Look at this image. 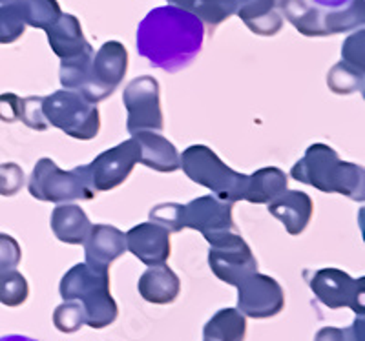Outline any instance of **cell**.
<instances>
[{
  "instance_id": "6da1fadb",
  "label": "cell",
  "mask_w": 365,
  "mask_h": 341,
  "mask_svg": "<svg viewBox=\"0 0 365 341\" xmlns=\"http://www.w3.org/2000/svg\"><path fill=\"white\" fill-rule=\"evenodd\" d=\"M205 26L200 19L175 6L155 8L137 28V51L154 66L178 71L203 48Z\"/></svg>"
},
{
  "instance_id": "7a4b0ae2",
  "label": "cell",
  "mask_w": 365,
  "mask_h": 341,
  "mask_svg": "<svg viewBox=\"0 0 365 341\" xmlns=\"http://www.w3.org/2000/svg\"><path fill=\"white\" fill-rule=\"evenodd\" d=\"M292 179L327 194H341L353 201L365 199V172L354 162L341 161L340 155L324 142L311 145L291 170Z\"/></svg>"
},
{
  "instance_id": "3957f363",
  "label": "cell",
  "mask_w": 365,
  "mask_h": 341,
  "mask_svg": "<svg viewBox=\"0 0 365 341\" xmlns=\"http://www.w3.org/2000/svg\"><path fill=\"white\" fill-rule=\"evenodd\" d=\"M58 292L64 301H79L83 305L84 325L91 329H104L117 320L119 310L110 294L108 271L79 263L63 276Z\"/></svg>"
},
{
  "instance_id": "277c9868",
  "label": "cell",
  "mask_w": 365,
  "mask_h": 341,
  "mask_svg": "<svg viewBox=\"0 0 365 341\" xmlns=\"http://www.w3.org/2000/svg\"><path fill=\"white\" fill-rule=\"evenodd\" d=\"M279 11L305 37H327L361 28L365 2L353 0L338 9L322 8L311 0H279Z\"/></svg>"
},
{
  "instance_id": "5b68a950",
  "label": "cell",
  "mask_w": 365,
  "mask_h": 341,
  "mask_svg": "<svg viewBox=\"0 0 365 341\" xmlns=\"http://www.w3.org/2000/svg\"><path fill=\"white\" fill-rule=\"evenodd\" d=\"M179 168H182L188 179L208 188L217 199L228 203L245 201L249 175L237 174L227 167L208 146L195 145L179 154Z\"/></svg>"
},
{
  "instance_id": "8992f818",
  "label": "cell",
  "mask_w": 365,
  "mask_h": 341,
  "mask_svg": "<svg viewBox=\"0 0 365 341\" xmlns=\"http://www.w3.org/2000/svg\"><path fill=\"white\" fill-rule=\"evenodd\" d=\"M42 115L48 126L58 128L79 141L97 137L101 130V115L97 105L71 90H58L42 97Z\"/></svg>"
},
{
  "instance_id": "52a82bcc",
  "label": "cell",
  "mask_w": 365,
  "mask_h": 341,
  "mask_svg": "<svg viewBox=\"0 0 365 341\" xmlns=\"http://www.w3.org/2000/svg\"><path fill=\"white\" fill-rule=\"evenodd\" d=\"M29 194L44 203H70V201H91L97 192L88 184L77 168L66 172L55 164L51 159L42 157L37 161L29 175Z\"/></svg>"
},
{
  "instance_id": "ba28073f",
  "label": "cell",
  "mask_w": 365,
  "mask_h": 341,
  "mask_svg": "<svg viewBox=\"0 0 365 341\" xmlns=\"http://www.w3.org/2000/svg\"><path fill=\"white\" fill-rule=\"evenodd\" d=\"M128 68V51L117 41L104 42L97 53H93L90 70L81 84L79 92L86 100L97 105L115 92L123 83Z\"/></svg>"
},
{
  "instance_id": "9c48e42d",
  "label": "cell",
  "mask_w": 365,
  "mask_h": 341,
  "mask_svg": "<svg viewBox=\"0 0 365 341\" xmlns=\"http://www.w3.org/2000/svg\"><path fill=\"white\" fill-rule=\"evenodd\" d=\"M305 279L319 303L329 308L349 307L358 316H364V278L353 279L347 272L338 268H322L316 272H305Z\"/></svg>"
},
{
  "instance_id": "30bf717a",
  "label": "cell",
  "mask_w": 365,
  "mask_h": 341,
  "mask_svg": "<svg viewBox=\"0 0 365 341\" xmlns=\"http://www.w3.org/2000/svg\"><path fill=\"white\" fill-rule=\"evenodd\" d=\"M139 155H141L139 145L132 137L97 155L90 164L77 167V170L83 174V177L93 190L108 192L128 179L133 167L139 162Z\"/></svg>"
},
{
  "instance_id": "8fae6325",
  "label": "cell",
  "mask_w": 365,
  "mask_h": 341,
  "mask_svg": "<svg viewBox=\"0 0 365 341\" xmlns=\"http://www.w3.org/2000/svg\"><path fill=\"white\" fill-rule=\"evenodd\" d=\"M123 103L128 112L126 130L130 135L139 132H161L165 128L159 99V83L150 75L133 79L123 93Z\"/></svg>"
},
{
  "instance_id": "7c38bea8",
  "label": "cell",
  "mask_w": 365,
  "mask_h": 341,
  "mask_svg": "<svg viewBox=\"0 0 365 341\" xmlns=\"http://www.w3.org/2000/svg\"><path fill=\"white\" fill-rule=\"evenodd\" d=\"M208 265L217 279L234 287L257 272V261L252 250L236 232H228L216 243H212L208 250Z\"/></svg>"
},
{
  "instance_id": "4fadbf2b",
  "label": "cell",
  "mask_w": 365,
  "mask_h": 341,
  "mask_svg": "<svg viewBox=\"0 0 365 341\" xmlns=\"http://www.w3.org/2000/svg\"><path fill=\"white\" fill-rule=\"evenodd\" d=\"M232 204L217 199L216 196H203L182 204L181 229H192L203 234L208 243H216L228 232H236L232 219Z\"/></svg>"
},
{
  "instance_id": "5bb4252c",
  "label": "cell",
  "mask_w": 365,
  "mask_h": 341,
  "mask_svg": "<svg viewBox=\"0 0 365 341\" xmlns=\"http://www.w3.org/2000/svg\"><path fill=\"white\" fill-rule=\"evenodd\" d=\"M285 307L282 285L265 274H250L237 285V310L245 318L267 320L278 316Z\"/></svg>"
},
{
  "instance_id": "9a60e30c",
  "label": "cell",
  "mask_w": 365,
  "mask_h": 341,
  "mask_svg": "<svg viewBox=\"0 0 365 341\" xmlns=\"http://www.w3.org/2000/svg\"><path fill=\"white\" fill-rule=\"evenodd\" d=\"M126 250L146 266H158L170 258V232L154 221L141 223L125 234Z\"/></svg>"
},
{
  "instance_id": "2e32d148",
  "label": "cell",
  "mask_w": 365,
  "mask_h": 341,
  "mask_svg": "<svg viewBox=\"0 0 365 341\" xmlns=\"http://www.w3.org/2000/svg\"><path fill=\"white\" fill-rule=\"evenodd\" d=\"M83 245L86 265L108 271V266L126 252V237L112 225H96L90 229Z\"/></svg>"
},
{
  "instance_id": "e0dca14e",
  "label": "cell",
  "mask_w": 365,
  "mask_h": 341,
  "mask_svg": "<svg viewBox=\"0 0 365 341\" xmlns=\"http://www.w3.org/2000/svg\"><path fill=\"white\" fill-rule=\"evenodd\" d=\"M234 8V15L245 22L247 28L262 37H272L282 29L283 15L279 0H227Z\"/></svg>"
},
{
  "instance_id": "ac0fdd59",
  "label": "cell",
  "mask_w": 365,
  "mask_h": 341,
  "mask_svg": "<svg viewBox=\"0 0 365 341\" xmlns=\"http://www.w3.org/2000/svg\"><path fill=\"white\" fill-rule=\"evenodd\" d=\"M269 214L279 219L285 225V230L291 236H299L307 229L314 214V204L305 192L285 190L276 199L270 201Z\"/></svg>"
},
{
  "instance_id": "d6986e66",
  "label": "cell",
  "mask_w": 365,
  "mask_h": 341,
  "mask_svg": "<svg viewBox=\"0 0 365 341\" xmlns=\"http://www.w3.org/2000/svg\"><path fill=\"white\" fill-rule=\"evenodd\" d=\"M46 33H48L51 50L61 61H71V58L93 51L90 42L84 38L79 19L68 13H63L55 24L46 29Z\"/></svg>"
},
{
  "instance_id": "ffe728a7",
  "label": "cell",
  "mask_w": 365,
  "mask_h": 341,
  "mask_svg": "<svg viewBox=\"0 0 365 341\" xmlns=\"http://www.w3.org/2000/svg\"><path fill=\"white\" fill-rule=\"evenodd\" d=\"M139 145V162L155 172L170 174L179 170V152L166 137L158 132H139L132 135Z\"/></svg>"
},
{
  "instance_id": "44dd1931",
  "label": "cell",
  "mask_w": 365,
  "mask_h": 341,
  "mask_svg": "<svg viewBox=\"0 0 365 341\" xmlns=\"http://www.w3.org/2000/svg\"><path fill=\"white\" fill-rule=\"evenodd\" d=\"M139 294L145 301L154 305H168L178 300L181 290V281L178 274L165 263L158 266H150L139 278Z\"/></svg>"
},
{
  "instance_id": "7402d4cb",
  "label": "cell",
  "mask_w": 365,
  "mask_h": 341,
  "mask_svg": "<svg viewBox=\"0 0 365 341\" xmlns=\"http://www.w3.org/2000/svg\"><path fill=\"white\" fill-rule=\"evenodd\" d=\"M51 230L58 241L66 245H83L90 234L91 223L86 212L77 204H58L51 212Z\"/></svg>"
},
{
  "instance_id": "603a6c76",
  "label": "cell",
  "mask_w": 365,
  "mask_h": 341,
  "mask_svg": "<svg viewBox=\"0 0 365 341\" xmlns=\"http://www.w3.org/2000/svg\"><path fill=\"white\" fill-rule=\"evenodd\" d=\"M287 190L285 172L276 167H267L249 175L245 201L256 204H269Z\"/></svg>"
},
{
  "instance_id": "cb8c5ba5",
  "label": "cell",
  "mask_w": 365,
  "mask_h": 341,
  "mask_svg": "<svg viewBox=\"0 0 365 341\" xmlns=\"http://www.w3.org/2000/svg\"><path fill=\"white\" fill-rule=\"evenodd\" d=\"M247 320L237 308H223L208 320L203 329L205 341H245Z\"/></svg>"
},
{
  "instance_id": "d4e9b609",
  "label": "cell",
  "mask_w": 365,
  "mask_h": 341,
  "mask_svg": "<svg viewBox=\"0 0 365 341\" xmlns=\"http://www.w3.org/2000/svg\"><path fill=\"white\" fill-rule=\"evenodd\" d=\"M166 2L195 15L210 31L234 15V8L227 0H166Z\"/></svg>"
},
{
  "instance_id": "484cf974",
  "label": "cell",
  "mask_w": 365,
  "mask_h": 341,
  "mask_svg": "<svg viewBox=\"0 0 365 341\" xmlns=\"http://www.w3.org/2000/svg\"><path fill=\"white\" fill-rule=\"evenodd\" d=\"M11 2H17L21 6L26 26L44 29V31L63 15L57 0H11Z\"/></svg>"
},
{
  "instance_id": "4316f807",
  "label": "cell",
  "mask_w": 365,
  "mask_h": 341,
  "mask_svg": "<svg viewBox=\"0 0 365 341\" xmlns=\"http://www.w3.org/2000/svg\"><path fill=\"white\" fill-rule=\"evenodd\" d=\"M364 73L365 71L356 70V68L349 66L344 61H340L329 71L327 84L332 92L340 93V95H347V93H353L356 90L364 93Z\"/></svg>"
},
{
  "instance_id": "83f0119b",
  "label": "cell",
  "mask_w": 365,
  "mask_h": 341,
  "mask_svg": "<svg viewBox=\"0 0 365 341\" xmlns=\"http://www.w3.org/2000/svg\"><path fill=\"white\" fill-rule=\"evenodd\" d=\"M26 21L17 2L0 4V44H13L24 35Z\"/></svg>"
},
{
  "instance_id": "f1b7e54d",
  "label": "cell",
  "mask_w": 365,
  "mask_h": 341,
  "mask_svg": "<svg viewBox=\"0 0 365 341\" xmlns=\"http://www.w3.org/2000/svg\"><path fill=\"white\" fill-rule=\"evenodd\" d=\"M29 295L28 281L17 271H8L0 274V303L6 307H19Z\"/></svg>"
},
{
  "instance_id": "f546056e",
  "label": "cell",
  "mask_w": 365,
  "mask_h": 341,
  "mask_svg": "<svg viewBox=\"0 0 365 341\" xmlns=\"http://www.w3.org/2000/svg\"><path fill=\"white\" fill-rule=\"evenodd\" d=\"M53 325L61 332H77L84 325V310L79 301H64L53 313Z\"/></svg>"
},
{
  "instance_id": "4dcf8cb0",
  "label": "cell",
  "mask_w": 365,
  "mask_h": 341,
  "mask_svg": "<svg viewBox=\"0 0 365 341\" xmlns=\"http://www.w3.org/2000/svg\"><path fill=\"white\" fill-rule=\"evenodd\" d=\"M365 323L364 316H358L349 329H336L325 327L318 330L314 341H365Z\"/></svg>"
},
{
  "instance_id": "1f68e13d",
  "label": "cell",
  "mask_w": 365,
  "mask_h": 341,
  "mask_svg": "<svg viewBox=\"0 0 365 341\" xmlns=\"http://www.w3.org/2000/svg\"><path fill=\"white\" fill-rule=\"evenodd\" d=\"M341 61L356 70L365 71V33L364 29H358L341 46Z\"/></svg>"
},
{
  "instance_id": "d6a6232c",
  "label": "cell",
  "mask_w": 365,
  "mask_h": 341,
  "mask_svg": "<svg viewBox=\"0 0 365 341\" xmlns=\"http://www.w3.org/2000/svg\"><path fill=\"white\" fill-rule=\"evenodd\" d=\"M181 214L182 204L179 203H163L150 210V221L165 226L168 232H181Z\"/></svg>"
},
{
  "instance_id": "836d02e7",
  "label": "cell",
  "mask_w": 365,
  "mask_h": 341,
  "mask_svg": "<svg viewBox=\"0 0 365 341\" xmlns=\"http://www.w3.org/2000/svg\"><path fill=\"white\" fill-rule=\"evenodd\" d=\"M42 97H24L21 103V119L22 122L28 128L35 130V132H44L48 130V122H46L44 115H42Z\"/></svg>"
},
{
  "instance_id": "e575fe53",
  "label": "cell",
  "mask_w": 365,
  "mask_h": 341,
  "mask_svg": "<svg viewBox=\"0 0 365 341\" xmlns=\"http://www.w3.org/2000/svg\"><path fill=\"white\" fill-rule=\"evenodd\" d=\"M24 187V172L17 162L0 164V196L11 197Z\"/></svg>"
},
{
  "instance_id": "d590c367",
  "label": "cell",
  "mask_w": 365,
  "mask_h": 341,
  "mask_svg": "<svg viewBox=\"0 0 365 341\" xmlns=\"http://www.w3.org/2000/svg\"><path fill=\"white\" fill-rule=\"evenodd\" d=\"M22 250L17 239L8 234H0V274L15 271L21 265Z\"/></svg>"
},
{
  "instance_id": "8d00e7d4",
  "label": "cell",
  "mask_w": 365,
  "mask_h": 341,
  "mask_svg": "<svg viewBox=\"0 0 365 341\" xmlns=\"http://www.w3.org/2000/svg\"><path fill=\"white\" fill-rule=\"evenodd\" d=\"M22 97L15 93H2L0 95V121L17 122L21 119Z\"/></svg>"
},
{
  "instance_id": "74e56055",
  "label": "cell",
  "mask_w": 365,
  "mask_h": 341,
  "mask_svg": "<svg viewBox=\"0 0 365 341\" xmlns=\"http://www.w3.org/2000/svg\"><path fill=\"white\" fill-rule=\"evenodd\" d=\"M312 4L322 6V8H329V9H338L347 6L349 2H353V0H311Z\"/></svg>"
},
{
  "instance_id": "f35d334b",
  "label": "cell",
  "mask_w": 365,
  "mask_h": 341,
  "mask_svg": "<svg viewBox=\"0 0 365 341\" xmlns=\"http://www.w3.org/2000/svg\"><path fill=\"white\" fill-rule=\"evenodd\" d=\"M0 341H37V340H31V337H28V336H19V334H13V336L0 337Z\"/></svg>"
},
{
  "instance_id": "ab89813d",
  "label": "cell",
  "mask_w": 365,
  "mask_h": 341,
  "mask_svg": "<svg viewBox=\"0 0 365 341\" xmlns=\"http://www.w3.org/2000/svg\"><path fill=\"white\" fill-rule=\"evenodd\" d=\"M8 2H11V0H0V4H8Z\"/></svg>"
}]
</instances>
